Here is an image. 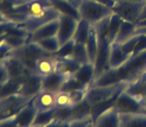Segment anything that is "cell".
I'll return each mask as SVG.
<instances>
[{"mask_svg": "<svg viewBox=\"0 0 146 127\" xmlns=\"http://www.w3.org/2000/svg\"><path fill=\"white\" fill-rule=\"evenodd\" d=\"M144 51H146V35H139L138 41L135 45L132 55L139 54V53H142Z\"/></svg>", "mask_w": 146, "mask_h": 127, "instance_id": "e575fe53", "label": "cell"}, {"mask_svg": "<svg viewBox=\"0 0 146 127\" xmlns=\"http://www.w3.org/2000/svg\"><path fill=\"white\" fill-rule=\"evenodd\" d=\"M71 57L74 59V60L77 61L78 63L81 64V65L90 63V58H88V50H87V47H86V44L76 43Z\"/></svg>", "mask_w": 146, "mask_h": 127, "instance_id": "4316f807", "label": "cell"}, {"mask_svg": "<svg viewBox=\"0 0 146 127\" xmlns=\"http://www.w3.org/2000/svg\"><path fill=\"white\" fill-rule=\"evenodd\" d=\"M113 107L119 113H145L146 107L136 96L123 91L114 101Z\"/></svg>", "mask_w": 146, "mask_h": 127, "instance_id": "ba28073f", "label": "cell"}, {"mask_svg": "<svg viewBox=\"0 0 146 127\" xmlns=\"http://www.w3.org/2000/svg\"><path fill=\"white\" fill-rule=\"evenodd\" d=\"M96 1L102 2V3L106 4V5L110 6V7H112V5L114 3V0H96Z\"/></svg>", "mask_w": 146, "mask_h": 127, "instance_id": "ab89813d", "label": "cell"}, {"mask_svg": "<svg viewBox=\"0 0 146 127\" xmlns=\"http://www.w3.org/2000/svg\"><path fill=\"white\" fill-rule=\"evenodd\" d=\"M92 115H87L85 117L81 118H75V119L71 120L68 127H87L90 122H92Z\"/></svg>", "mask_w": 146, "mask_h": 127, "instance_id": "d6a6232c", "label": "cell"}, {"mask_svg": "<svg viewBox=\"0 0 146 127\" xmlns=\"http://www.w3.org/2000/svg\"><path fill=\"white\" fill-rule=\"evenodd\" d=\"M56 69V58L54 56H46L39 59L36 64V73L42 77L53 73Z\"/></svg>", "mask_w": 146, "mask_h": 127, "instance_id": "7402d4cb", "label": "cell"}, {"mask_svg": "<svg viewBox=\"0 0 146 127\" xmlns=\"http://www.w3.org/2000/svg\"><path fill=\"white\" fill-rule=\"evenodd\" d=\"M145 1H146V0H145Z\"/></svg>", "mask_w": 146, "mask_h": 127, "instance_id": "7dc6e473", "label": "cell"}, {"mask_svg": "<svg viewBox=\"0 0 146 127\" xmlns=\"http://www.w3.org/2000/svg\"><path fill=\"white\" fill-rule=\"evenodd\" d=\"M94 124V127H119V112L112 106L98 115Z\"/></svg>", "mask_w": 146, "mask_h": 127, "instance_id": "2e32d148", "label": "cell"}, {"mask_svg": "<svg viewBox=\"0 0 146 127\" xmlns=\"http://www.w3.org/2000/svg\"><path fill=\"white\" fill-rule=\"evenodd\" d=\"M42 81L43 77L35 71H31L24 77L22 81L21 93L24 96L34 97L42 91Z\"/></svg>", "mask_w": 146, "mask_h": 127, "instance_id": "30bf717a", "label": "cell"}, {"mask_svg": "<svg viewBox=\"0 0 146 127\" xmlns=\"http://www.w3.org/2000/svg\"><path fill=\"white\" fill-rule=\"evenodd\" d=\"M59 29V18L58 19L52 20L44 25L40 26L38 29H36L33 33H31L30 41H37L43 40V39L49 38V37L57 36Z\"/></svg>", "mask_w": 146, "mask_h": 127, "instance_id": "9a60e30c", "label": "cell"}, {"mask_svg": "<svg viewBox=\"0 0 146 127\" xmlns=\"http://www.w3.org/2000/svg\"><path fill=\"white\" fill-rule=\"evenodd\" d=\"M50 2L61 14L72 16L77 20L82 19L78 10V6L70 0H50Z\"/></svg>", "mask_w": 146, "mask_h": 127, "instance_id": "ffe728a7", "label": "cell"}, {"mask_svg": "<svg viewBox=\"0 0 146 127\" xmlns=\"http://www.w3.org/2000/svg\"><path fill=\"white\" fill-rule=\"evenodd\" d=\"M61 15V13L51 4L49 6H46L44 9L37 12L36 14L28 17L25 21L22 23L26 30L30 33H33L36 29H38L40 26L52 21V20L58 19Z\"/></svg>", "mask_w": 146, "mask_h": 127, "instance_id": "52a82bcc", "label": "cell"}, {"mask_svg": "<svg viewBox=\"0 0 146 127\" xmlns=\"http://www.w3.org/2000/svg\"><path fill=\"white\" fill-rule=\"evenodd\" d=\"M14 49L6 42L5 40L0 41V62L4 61L7 57H9L10 55H12Z\"/></svg>", "mask_w": 146, "mask_h": 127, "instance_id": "836d02e7", "label": "cell"}, {"mask_svg": "<svg viewBox=\"0 0 146 127\" xmlns=\"http://www.w3.org/2000/svg\"><path fill=\"white\" fill-rule=\"evenodd\" d=\"M87 127H94V121H92V122H90V124H88V125Z\"/></svg>", "mask_w": 146, "mask_h": 127, "instance_id": "ee69618b", "label": "cell"}, {"mask_svg": "<svg viewBox=\"0 0 146 127\" xmlns=\"http://www.w3.org/2000/svg\"><path fill=\"white\" fill-rule=\"evenodd\" d=\"M37 112L38 110L35 107L32 98V100H30L25 106H23L20 109V111L14 116L17 125L19 127H30L31 125H33Z\"/></svg>", "mask_w": 146, "mask_h": 127, "instance_id": "4fadbf2b", "label": "cell"}, {"mask_svg": "<svg viewBox=\"0 0 146 127\" xmlns=\"http://www.w3.org/2000/svg\"><path fill=\"white\" fill-rule=\"evenodd\" d=\"M134 35H146V27H136Z\"/></svg>", "mask_w": 146, "mask_h": 127, "instance_id": "f35d334b", "label": "cell"}, {"mask_svg": "<svg viewBox=\"0 0 146 127\" xmlns=\"http://www.w3.org/2000/svg\"><path fill=\"white\" fill-rule=\"evenodd\" d=\"M134 1H140V0H134Z\"/></svg>", "mask_w": 146, "mask_h": 127, "instance_id": "bcb514c9", "label": "cell"}, {"mask_svg": "<svg viewBox=\"0 0 146 127\" xmlns=\"http://www.w3.org/2000/svg\"><path fill=\"white\" fill-rule=\"evenodd\" d=\"M144 19H146V4L144 5V8H143L142 12H141L140 17H139L138 21H141V20H144ZM138 21H137V22H138Z\"/></svg>", "mask_w": 146, "mask_h": 127, "instance_id": "60d3db41", "label": "cell"}, {"mask_svg": "<svg viewBox=\"0 0 146 127\" xmlns=\"http://www.w3.org/2000/svg\"><path fill=\"white\" fill-rule=\"evenodd\" d=\"M78 22H79V20L72 17V16L64 15V14L60 15L59 29L58 33H57V37L61 43V46L73 39L74 34L77 29Z\"/></svg>", "mask_w": 146, "mask_h": 127, "instance_id": "9c48e42d", "label": "cell"}, {"mask_svg": "<svg viewBox=\"0 0 146 127\" xmlns=\"http://www.w3.org/2000/svg\"><path fill=\"white\" fill-rule=\"evenodd\" d=\"M12 55L17 57L30 71L36 73V64L39 59L46 56H52V54L46 52L40 45L34 41H29L22 47L14 49Z\"/></svg>", "mask_w": 146, "mask_h": 127, "instance_id": "277c9868", "label": "cell"}, {"mask_svg": "<svg viewBox=\"0 0 146 127\" xmlns=\"http://www.w3.org/2000/svg\"><path fill=\"white\" fill-rule=\"evenodd\" d=\"M140 100H141V102H142V104L146 107V95H144L142 96V97L140 98Z\"/></svg>", "mask_w": 146, "mask_h": 127, "instance_id": "7bdbcfd3", "label": "cell"}, {"mask_svg": "<svg viewBox=\"0 0 146 127\" xmlns=\"http://www.w3.org/2000/svg\"><path fill=\"white\" fill-rule=\"evenodd\" d=\"M8 22H15L13 21L12 19H10L5 13H4L2 10H0V24H3V23H8Z\"/></svg>", "mask_w": 146, "mask_h": 127, "instance_id": "74e56055", "label": "cell"}, {"mask_svg": "<svg viewBox=\"0 0 146 127\" xmlns=\"http://www.w3.org/2000/svg\"><path fill=\"white\" fill-rule=\"evenodd\" d=\"M32 98L22 95L21 93L0 98V121L14 117Z\"/></svg>", "mask_w": 146, "mask_h": 127, "instance_id": "8992f818", "label": "cell"}, {"mask_svg": "<svg viewBox=\"0 0 146 127\" xmlns=\"http://www.w3.org/2000/svg\"><path fill=\"white\" fill-rule=\"evenodd\" d=\"M130 55L124 53V51L121 48V45L118 43L113 42L110 46V67H116L118 65H122L125 61L130 58Z\"/></svg>", "mask_w": 146, "mask_h": 127, "instance_id": "44dd1931", "label": "cell"}, {"mask_svg": "<svg viewBox=\"0 0 146 127\" xmlns=\"http://www.w3.org/2000/svg\"><path fill=\"white\" fill-rule=\"evenodd\" d=\"M86 47H87L88 58H90V62L94 64L96 59V54H98V34H96V28L94 25L90 26V33H88V37L87 43H86Z\"/></svg>", "mask_w": 146, "mask_h": 127, "instance_id": "d4e9b609", "label": "cell"}, {"mask_svg": "<svg viewBox=\"0 0 146 127\" xmlns=\"http://www.w3.org/2000/svg\"><path fill=\"white\" fill-rule=\"evenodd\" d=\"M69 123H70V121H65V120H60V119L55 118L50 123L45 125V127H68L69 126Z\"/></svg>", "mask_w": 146, "mask_h": 127, "instance_id": "d590c367", "label": "cell"}, {"mask_svg": "<svg viewBox=\"0 0 146 127\" xmlns=\"http://www.w3.org/2000/svg\"><path fill=\"white\" fill-rule=\"evenodd\" d=\"M71 75H65L54 71L51 75L43 77L42 81V89L52 91V93H58L62 91L65 83Z\"/></svg>", "mask_w": 146, "mask_h": 127, "instance_id": "5bb4252c", "label": "cell"}, {"mask_svg": "<svg viewBox=\"0 0 146 127\" xmlns=\"http://www.w3.org/2000/svg\"><path fill=\"white\" fill-rule=\"evenodd\" d=\"M76 42L72 39L69 42L65 43L61 46V48L59 49V51L57 53H55L53 56L56 58H66V57H71L72 53H73L74 47H75Z\"/></svg>", "mask_w": 146, "mask_h": 127, "instance_id": "1f68e13d", "label": "cell"}, {"mask_svg": "<svg viewBox=\"0 0 146 127\" xmlns=\"http://www.w3.org/2000/svg\"><path fill=\"white\" fill-rule=\"evenodd\" d=\"M145 4V0H114L111 9L121 20L135 24L138 21Z\"/></svg>", "mask_w": 146, "mask_h": 127, "instance_id": "5b68a950", "label": "cell"}, {"mask_svg": "<svg viewBox=\"0 0 146 127\" xmlns=\"http://www.w3.org/2000/svg\"><path fill=\"white\" fill-rule=\"evenodd\" d=\"M4 62L6 64L9 79H21V81H23L24 77L32 71L17 57L13 56V55H10L9 57H7L4 60Z\"/></svg>", "mask_w": 146, "mask_h": 127, "instance_id": "8fae6325", "label": "cell"}, {"mask_svg": "<svg viewBox=\"0 0 146 127\" xmlns=\"http://www.w3.org/2000/svg\"><path fill=\"white\" fill-rule=\"evenodd\" d=\"M121 21H122V20L114 13L110 16L108 30V39H110V41L111 43H113L114 40H115V37L117 35V32H118Z\"/></svg>", "mask_w": 146, "mask_h": 127, "instance_id": "f546056e", "label": "cell"}, {"mask_svg": "<svg viewBox=\"0 0 146 127\" xmlns=\"http://www.w3.org/2000/svg\"><path fill=\"white\" fill-rule=\"evenodd\" d=\"M135 29H136V25L134 23L122 20L120 23V26H119L118 32H117L114 42L118 43V44H122L125 41L129 40L131 37L134 36Z\"/></svg>", "mask_w": 146, "mask_h": 127, "instance_id": "603a6c76", "label": "cell"}, {"mask_svg": "<svg viewBox=\"0 0 146 127\" xmlns=\"http://www.w3.org/2000/svg\"><path fill=\"white\" fill-rule=\"evenodd\" d=\"M78 10L82 19L87 20L92 25L113 14L111 7L96 0H80Z\"/></svg>", "mask_w": 146, "mask_h": 127, "instance_id": "3957f363", "label": "cell"}, {"mask_svg": "<svg viewBox=\"0 0 146 127\" xmlns=\"http://www.w3.org/2000/svg\"><path fill=\"white\" fill-rule=\"evenodd\" d=\"M56 106L61 108L74 107L75 106L69 91H60L56 93Z\"/></svg>", "mask_w": 146, "mask_h": 127, "instance_id": "4dcf8cb0", "label": "cell"}, {"mask_svg": "<svg viewBox=\"0 0 146 127\" xmlns=\"http://www.w3.org/2000/svg\"><path fill=\"white\" fill-rule=\"evenodd\" d=\"M21 79H9L6 83L0 85V98L7 97V96L20 93L22 87Z\"/></svg>", "mask_w": 146, "mask_h": 127, "instance_id": "cb8c5ba5", "label": "cell"}, {"mask_svg": "<svg viewBox=\"0 0 146 127\" xmlns=\"http://www.w3.org/2000/svg\"><path fill=\"white\" fill-rule=\"evenodd\" d=\"M146 73V51L131 55L127 61L116 67L104 71L94 81L92 87H106L118 83H133Z\"/></svg>", "mask_w": 146, "mask_h": 127, "instance_id": "6da1fadb", "label": "cell"}, {"mask_svg": "<svg viewBox=\"0 0 146 127\" xmlns=\"http://www.w3.org/2000/svg\"><path fill=\"white\" fill-rule=\"evenodd\" d=\"M94 73H96L94 64L90 62L81 65V67L73 75L84 85H92L94 79Z\"/></svg>", "mask_w": 146, "mask_h": 127, "instance_id": "d6986e66", "label": "cell"}, {"mask_svg": "<svg viewBox=\"0 0 146 127\" xmlns=\"http://www.w3.org/2000/svg\"><path fill=\"white\" fill-rule=\"evenodd\" d=\"M80 67H81V64L74 60L72 57L56 58V69H55V71L65 75H73Z\"/></svg>", "mask_w": 146, "mask_h": 127, "instance_id": "ac0fdd59", "label": "cell"}, {"mask_svg": "<svg viewBox=\"0 0 146 127\" xmlns=\"http://www.w3.org/2000/svg\"><path fill=\"white\" fill-rule=\"evenodd\" d=\"M0 127H19V126L16 123L15 117H12L5 120H1L0 121Z\"/></svg>", "mask_w": 146, "mask_h": 127, "instance_id": "8d00e7d4", "label": "cell"}, {"mask_svg": "<svg viewBox=\"0 0 146 127\" xmlns=\"http://www.w3.org/2000/svg\"><path fill=\"white\" fill-rule=\"evenodd\" d=\"M30 127H45V125H31Z\"/></svg>", "mask_w": 146, "mask_h": 127, "instance_id": "f6af8a7d", "label": "cell"}, {"mask_svg": "<svg viewBox=\"0 0 146 127\" xmlns=\"http://www.w3.org/2000/svg\"><path fill=\"white\" fill-rule=\"evenodd\" d=\"M37 43H38L46 52L50 53V54H52V55H54L55 53L58 52L59 49L61 48V43H60L57 36L49 37V38L37 41Z\"/></svg>", "mask_w": 146, "mask_h": 127, "instance_id": "83f0119b", "label": "cell"}, {"mask_svg": "<svg viewBox=\"0 0 146 127\" xmlns=\"http://www.w3.org/2000/svg\"><path fill=\"white\" fill-rule=\"evenodd\" d=\"M92 24L88 23L87 20L81 19L78 22V26L76 32L74 34L73 40L76 43H81V44H86L88 37V33H90V29Z\"/></svg>", "mask_w": 146, "mask_h": 127, "instance_id": "484cf974", "label": "cell"}, {"mask_svg": "<svg viewBox=\"0 0 146 127\" xmlns=\"http://www.w3.org/2000/svg\"><path fill=\"white\" fill-rule=\"evenodd\" d=\"M33 103L38 111H46L56 108V93L42 89L33 97Z\"/></svg>", "mask_w": 146, "mask_h": 127, "instance_id": "7c38bea8", "label": "cell"}, {"mask_svg": "<svg viewBox=\"0 0 146 127\" xmlns=\"http://www.w3.org/2000/svg\"><path fill=\"white\" fill-rule=\"evenodd\" d=\"M119 127H146V114L119 113Z\"/></svg>", "mask_w": 146, "mask_h": 127, "instance_id": "e0dca14e", "label": "cell"}, {"mask_svg": "<svg viewBox=\"0 0 146 127\" xmlns=\"http://www.w3.org/2000/svg\"><path fill=\"white\" fill-rule=\"evenodd\" d=\"M56 118V108L46 111H38L33 125H47Z\"/></svg>", "mask_w": 146, "mask_h": 127, "instance_id": "f1b7e54d", "label": "cell"}, {"mask_svg": "<svg viewBox=\"0 0 146 127\" xmlns=\"http://www.w3.org/2000/svg\"><path fill=\"white\" fill-rule=\"evenodd\" d=\"M108 19H110V16L94 25L96 28V34H98V54H96V59L94 62V69H96L94 79L100 73L110 69V46L112 43L108 39Z\"/></svg>", "mask_w": 146, "mask_h": 127, "instance_id": "7a4b0ae2", "label": "cell"}, {"mask_svg": "<svg viewBox=\"0 0 146 127\" xmlns=\"http://www.w3.org/2000/svg\"><path fill=\"white\" fill-rule=\"evenodd\" d=\"M135 25H136V27H146V19L136 22V23H135Z\"/></svg>", "mask_w": 146, "mask_h": 127, "instance_id": "b9f144b4", "label": "cell"}]
</instances>
